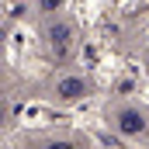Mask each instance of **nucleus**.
<instances>
[{
	"label": "nucleus",
	"instance_id": "nucleus-1",
	"mask_svg": "<svg viewBox=\"0 0 149 149\" xmlns=\"http://www.w3.org/2000/svg\"><path fill=\"white\" fill-rule=\"evenodd\" d=\"M114 128H118L121 135L135 139V135H142V132H146V114H142V111H135V108H125V111L118 114Z\"/></svg>",
	"mask_w": 149,
	"mask_h": 149
},
{
	"label": "nucleus",
	"instance_id": "nucleus-2",
	"mask_svg": "<svg viewBox=\"0 0 149 149\" xmlns=\"http://www.w3.org/2000/svg\"><path fill=\"white\" fill-rule=\"evenodd\" d=\"M59 97H66V101H76V97H83L87 94V83L80 80V76H66V80H59Z\"/></svg>",
	"mask_w": 149,
	"mask_h": 149
},
{
	"label": "nucleus",
	"instance_id": "nucleus-3",
	"mask_svg": "<svg viewBox=\"0 0 149 149\" xmlns=\"http://www.w3.org/2000/svg\"><path fill=\"white\" fill-rule=\"evenodd\" d=\"M66 42H70V28H66V24L52 28V45H66Z\"/></svg>",
	"mask_w": 149,
	"mask_h": 149
},
{
	"label": "nucleus",
	"instance_id": "nucleus-4",
	"mask_svg": "<svg viewBox=\"0 0 149 149\" xmlns=\"http://www.w3.org/2000/svg\"><path fill=\"white\" fill-rule=\"evenodd\" d=\"M49 149H73V142H52Z\"/></svg>",
	"mask_w": 149,
	"mask_h": 149
}]
</instances>
